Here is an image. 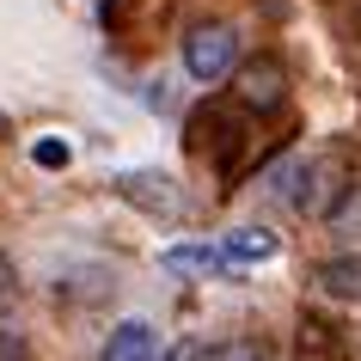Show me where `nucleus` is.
<instances>
[{"label": "nucleus", "instance_id": "obj_6", "mask_svg": "<svg viewBox=\"0 0 361 361\" xmlns=\"http://www.w3.org/2000/svg\"><path fill=\"white\" fill-rule=\"evenodd\" d=\"M300 361H349V343H343V324L319 319V312H306L300 319V337H294Z\"/></svg>", "mask_w": 361, "mask_h": 361}, {"label": "nucleus", "instance_id": "obj_4", "mask_svg": "<svg viewBox=\"0 0 361 361\" xmlns=\"http://www.w3.org/2000/svg\"><path fill=\"white\" fill-rule=\"evenodd\" d=\"M171 0H104V31L123 49H147V37L166 25Z\"/></svg>", "mask_w": 361, "mask_h": 361}, {"label": "nucleus", "instance_id": "obj_2", "mask_svg": "<svg viewBox=\"0 0 361 361\" xmlns=\"http://www.w3.org/2000/svg\"><path fill=\"white\" fill-rule=\"evenodd\" d=\"M233 61H239V37H233V25H196L190 37H184V68H190V80H202V86L227 80Z\"/></svg>", "mask_w": 361, "mask_h": 361}, {"label": "nucleus", "instance_id": "obj_5", "mask_svg": "<svg viewBox=\"0 0 361 361\" xmlns=\"http://www.w3.org/2000/svg\"><path fill=\"white\" fill-rule=\"evenodd\" d=\"M116 190L129 196L135 209H147V214H184V196H178V184H171L166 171H123L116 178Z\"/></svg>", "mask_w": 361, "mask_h": 361}, {"label": "nucleus", "instance_id": "obj_16", "mask_svg": "<svg viewBox=\"0 0 361 361\" xmlns=\"http://www.w3.org/2000/svg\"><path fill=\"white\" fill-rule=\"evenodd\" d=\"M0 135H13V123H6V116H0Z\"/></svg>", "mask_w": 361, "mask_h": 361}, {"label": "nucleus", "instance_id": "obj_15", "mask_svg": "<svg viewBox=\"0 0 361 361\" xmlns=\"http://www.w3.org/2000/svg\"><path fill=\"white\" fill-rule=\"evenodd\" d=\"M159 361H202V349H196V343H171Z\"/></svg>", "mask_w": 361, "mask_h": 361}, {"label": "nucleus", "instance_id": "obj_7", "mask_svg": "<svg viewBox=\"0 0 361 361\" xmlns=\"http://www.w3.org/2000/svg\"><path fill=\"white\" fill-rule=\"evenodd\" d=\"M276 257V233L269 227H233L221 239V264L227 269H245V264H269Z\"/></svg>", "mask_w": 361, "mask_h": 361}, {"label": "nucleus", "instance_id": "obj_9", "mask_svg": "<svg viewBox=\"0 0 361 361\" xmlns=\"http://www.w3.org/2000/svg\"><path fill=\"white\" fill-rule=\"evenodd\" d=\"M166 269L171 276H214V269H227V264H221V245H171Z\"/></svg>", "mask_w": 361, "mask_h": 361}, {"label": "nucleus", "instance_id": "obj_14", "mask_svg": "<svg viewBox=\"0 0 361 361\" xmlns=\"http://www.w3.org/2000/svg\"><path fill=\"white\" fill-rule=\"evenodd\" d=\"M0 361H31V355H25V343L13 337V331H0Z\"/></svg>", "mask_w": 361, "mask_h": 361}, {"label": "nucleus", "instance_id": "obj_3", "mask_svg": "<svg viewBox=\"0 0 361 361\" xmlns=\"http://www.w3.org/2000/svg\"><path fill=\"white\" fill-rule=\"evenodd\" d=\"M233 104H245V111L269 116V111H282L288 104V74H282V61L276 56H257L239 68V80H233Z\"/></svg>", "mask_w": 361, "mask_h": 361}, {"label": "nucleus", "instance_id": "obj_8", "mask_svg": "<svg viewBox=\"0 0 361 361\" xmlns=\"http://www.w3.org/2000/svg\"><path fill=\"white\" fill-rule=\"evenodd\" d=\"M153 355H159V337H153L147 319H123L104 337V361H153Z\"/></svg>", "mask_w": 361, "mask_h": 361}, {"label": "nucleus", "instance_id": "obj_11", "mask_svg": "<svg viewBox=\"0 0 361 361\" xmlns=\"http://www.w3.org/2000/svg\"><path fill=\"white\" fill-rule=\"evenodd\" d=\"M31 159H37V166H49V171H56V166H68V159H74V147H68L61 135H43L37 147H31Z\"/></svg>", "mask_w": 361, "mask_h": 361}, {"label": "nucleus", "instance_id": "obj_1", "mask_svg": "<svg viewBox=\"0 0 361 361\" xmlns=\"http://www.w3.org/2000/svg\"><path fill=\"white\" fill-rule=\"evenodd\" d=\"M245 104H227V98H209V104H196L190 123H184V147L196 153V159H214L221 166V178H239L245 171Z\"/></svg>", "mask_w": 361, "mask_h": 361}, {"label": "nucleus", "instance_id": "obj_13", "mask_svg": "<svg viewBox=\"0 0 361 361\" xmlns=\"http://www.w3.org/2000/svg\"><path fill=\"white\" fill-rule=\"evenodd\" d=\"M13 300H19V269L13 257H0V312H13Z\"/></svg>", "mask_w": 361, "mask_h": 361}, {"label": "nucleus", "instance_id": "obj_12", "mask_svg": "<svg viewBox=\"0 0 361 361\" xmlns=\"http://www.w3.org/2000/svg\"><path fill=\"white\" fill-rule=\"evenodd\" d=\"M202 361H269L257 343H221V349H209Z\"/></svg>", "mask_w": 361, "mask_h": 361}, {"label": "nucleus", "instance_id": "obj_10", "mask_svg": "<svg viewBox=\"0 0 361 361\" xmlns=\"http://www.w3.org/2000/svg\"><path fill=\"white\" fill-rule=\"evenodd\" d=\"M319 288L324 294H361V257H337V264L319 269Z\"/></svg>", "mask_w": 361, "mask_h": 361}]
</instances>
